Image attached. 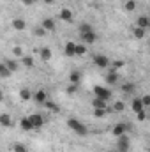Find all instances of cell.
<instances>
[{
  "instance_id": "29",
  "label": "cell",
  "mask_w": 150,
  "mask_h": 152,
  "mask_svg": "<svg viewBox=\"0 0 150 152\" xmlns=\"http://www.w3.org/2000/svg\"><path fill=\"white\" fill-rule=\"evenodd\" d=\"M12 151H14V152H28V149H27L23 143H16V145L12 147Z\"/></svg>"
},
{
  "instance_id": "31",
  "label": "cell",
  "mask_w": 150,
  "mask_h": 152,
  "mask_svg": "<svg viewBox=\"0 0 150 152\" xmlns=\"http://www.w3.org/2000/svg\"><path fill=\"white\" fill-rule=\"evenodd\" d=\"M125 9H127V11H134V9H136V2H134V0H127V2H125Z\"/></svg>"
},
{
  "instance_id": "12",
  "label": "cell",
  "mask_w": 150,
  "mask_h": 152,
  "mask_svg": "<svg viewBox=\"0 0 150 152\" xmlns=\"http://www.w3.org/2000/svg\"><path fill=\"white\" fill-rule=\"evenodd\" d=\"M20 126H21V129H23V131H32V129H34V127H32V122H30V118H28V117L21 118V120H20Z\"/></svg>"
},
{
  "instance_id": "10",
  "label": "cell",
  "mask_w": 150,
  "mask_h": 152,
  "mask_svg": "<svg viewBox=\"0 0 150 152\" xmlns=\"http://www.w3.org/2000/svg\"><path fill=\"white\" fill-rule=\"evenodd\" d=\"M81 37H83V41H85L87 44H94V42H95V39H97V36H95V32L92 30V32H87V34H83Z\"/></svg>"
},
{
  "instance_id": "13",
  "label": "cell",
  "mask_w": 150,
  "mask_h": 152,
  "mask_svg": "<svg viewBox=\"0 0 150 152\" xmlns=\"http://www.w3.org/2000/svg\"><path fill=\"white\" fill-rule=\"evenodd\" d=\"M106 81L110 83V85H113V83H117L118 81V73L115 71V69H111L108 75H106Z\"/></svg>"
},
{
  "instance_id": "24",
  "label": "cell",
  "mask_w": 150,
  "mask_h": 152,
  "mask_svg": "<svg viewBox=\"0 0 150 152\" xmlns=\"http://www.w3.org/2000/svg\"><path fill=\"white\" fill-rule=\"evenodd\" d=\"M21 62H23V66H25V67H34V58H32V57H28V55H23Z\"/></svg>"
},
{
  "instance_id": "30",
  "label": "cell",
  "mask_w": 150,
  "mask_h": 152,
  "mask_svg": "<svg viewBox=\"0 0 150 152\" xmlns=\"http://www.w3.org/2000/svg\"><path fill=\"white\" fill-rule=\"evenodd\" d=\"M44 106H46V108H50V110H53V112H58V110H60L53 101H46V103H44Z\"/></svg>"
},
{
  "instance_id": "25",
  "label": "cell",
  "mask_w": 150,
  "mask_h": 152,
  "mask_svg": "<svg viewBox=\"0 0 150 152\" xmlns=\"http://www.w3.org/2000/svg\"><path fill=\"white\" fill-rule=\"evenodd\" d=\"M122 90H124L125 94H131L133 90H136V85H134V83H124V85H122Z\"/></svg>"
},
{
  "instance_id": "22",
  "label": "cell",
  "mask_w": 150,
  "mask_h": 152,
  "mask_svg": "<svg viewBox=\"0 0 150 152\" xmlns=\"http://www.w3.org/2000/svg\"><path fill=\"white\" fill-rule=\"evenodd\" d=\"M131 108H133V112H134V113H138V112H141V110H143V104H141V99H134V101H133V106H131Z\"/></svg>"
},
{
  "instance_id": "17",
  "label": "cell",
  "mask_w": 150,
  "mask_h": 152,
  "mask_svg": "<svg viewBox=\"0 0 150 152\" xmlns=\"http://www.w3.org/2000/svg\"><path fill=\"white\" fill-rule=\"evenodd\" d=\"M81 71H73L71 75H69V80H71V83H78L79 85V81H81Z\"/></svg>"
},
{
  "instance_id": "23",
  "label": "cell",
  "mask_w": 150,
  "mask_h": 152,
  "mask_svg": "<svg viewBox=\"0 0 150 152\" xmlns=\"http://www.w3.org/2000/svg\"><path fill=\"white\" fill-rule=\"evenodd\" d=\"M11 75H12V73H11V71L7 69V66L2 62V64H0V78H9Z\"/></svg>"
},
{
  "instance_id": "15",
  "label": "cell",
  "mask_w": 150,
  "mask_h": 152,
  "mask_svg": "<svg viewBox=\"0 0 150 152\" xmlns=\"http://www.w3.org/2000/svg\"><path fill=\"white\" fill-rule=\"evenodd\" d=\"M149 25H150V20H149V16H140L138 18V27L140 28H149Z\"/></svg>"
},
{
  "instance_id": "42",
  "label": "cell",
  "mask_w": 150,
  "mask_h": 152,
  "mask_svg": "<svg viewBox=\"0 0 150 152\" xmlns=\"http://www.w3.org/2000/svg\"><path fill=\"white\" fill-rule=\"evenodd\" d=\"M2 99H4V94H2V90H0V101H2Z\"/></svg>"
},
{
  "instance_id": "33",
  "label": "cell",
  "mask_w": 150,
  "mask_h": 152,
  "mask_svg": "<svg viewBox=\"0 0 150 152\" xmlns=\"http://www.w3.org/2000/svg\"><path fill=\"white\" fill-rule=\"evenodd\" d=\"M106 113H108V108H106V110H101V108H94V115H95V117H104Z\"/></svg>"
},
{
  "instance_id": "41",
  "label": "cell",
  "mask_w": 150,
  "mask_h": 152,
  "mask_svg": "<svg viewBox=\"0 0 150 152\" xmlns=\"http://www.w3.org/2000/svg\"><path fill=\"white\" fill-rule=\"evenodd\" d=\"M44 2H46V4H53V0H44Z\"/></svg>"
},
{
  "instance_id": "34",
  "label": "cell",
  "mask_w": 150,
  "mask_h": 152,
  "mask_svg": "<svg viewBox=\"0 0 150 152\" xmlns=\"http://www.w3.org/2000/svg\"><path fill=\"white\" fill-rule=\"evenodd\" d=\"M113 110H115V112H124V103H122V101H117V103L113 104Z\"/></svg>"
},
{
  "instance_id": "40",
  "label": "cell",
  "mask_w": 150,
  "mask_h": 152,
  "mask_svg": "<svg viewBox=\"0 0 150 152\" xmlns=\"http://www.w3.org/2000/svg\"><path fill=\"white\" fill-rule=\"evenodd\" d=\"M25 5H32V4H36V0H21Z\"/></svg>"
},
{
  "instance_id": "16",
  "label": "cell",
  "mask_w": 150,
  "mask_h": 152,
  "mask_svg": "<svg viewBox=\"0 0 150 152\" xmlns=\"http://www.w3.org/2000/svg\"><path fill=\"white\" fill-rule=\"evenodd\" d=\"M94 30V27L92 25H88V23H79V27H78V32L83 36V34H87V32H92Z\"/></svg>"
},
{
  "instance_id": "18",
  "label": "cell",
  "mask_w": 150,
  "mask_h": 152,
  "mask_svg": "<svg viewBox=\"0 0 150 152\" xmlns=\"http://www.w3.org/2000/svg\"><path fill=\"white\" fill-rule=\"evenodd\" d=\"M60 18H62L64 21H73V12H71L69 9H62V11H60Z\"/></svg>"
},
{
  "instance_id": "5",
  "label": "cell",
  "mask_w": 150,
  "mask_h": 152,
  "mask_svg": "<svg viewBox=\"0 0 150 152\" xmlns=\"http://www.w3.org/2000/svg\"><path fill=\"white\" fill-rule=\"evenodd\" d=\"M94 62H95V66H99V67H108V66H110V58H108L106 55H94Z\"/></svg>"
},
{
  "instance_id": "36",
  "label": "cell",
  "mask_w": 150,
  "mask_h": 152,
  "mask_svg": "<svg viewBox=\"0 0 150 152\" xmlns=\"http://www.w3.org/2000/svg\"><path fill=\"white\" fill-rule=\"evenodd\" d=\"M141 104H143V108L149 106L150 104V96H143V97H141Z\"/></svg>"
},
{
  "instance_id": "11",
  "label": "cell",
  "mask_w": 150,
  "mask_h": 152,
  "mask_svg": "<svg viewBox=\"0 0 150 152\" xmlns=\"http://www.w3.org/2000/svg\"><path fill=\"white\" fill-rule=\"evenodd\" d=\"M0 126H4V127H11V126H12L11 115H7V113H2V115H0Z\"/></svg>"
},
{
  "instance_id": "19",
  "label": "cell",
  "mask_w": 150,
  "mask_h": 152,
  "mask_svg": "<svg viewBox=\"0 0 150 152\" xmlns=\"http://www.w3.org/2000/svg\"><path fill=\"white\" fill-rule=\"evenodd\" d=\"M41 58H42L44 62H48V60L51 58V50H50V48H41Z\"/></svg>"
},
{
  "instance_id": "20",
  "label": "cell",
  "mask_w": 150,
  "mask_h": 152,
  "mask_svg": "<svg viewBox=\"0 0 150 152\" xmlns=\"http://www.w3.org/2000/svg\"><path fill=\"white\" fill-rule=\"evenodd\" d=\"M4 64H5V66H7V69H9V71H11V73H14V71H18V67H20V66H18V62H16V60H5V62H4Z\"/></svg>"
},
{
  "instance_id": "1",
  "label": "cell",
  "mask_w": 150,
  "mask_h": 152,
  "mask_svg": "<svg viewBox=\"0 0 150 152\" xmlns=\"http://www.w3.org/2000/svg\"><path fill=\"white\" fill-rule=\"evenodd\" d=\"M67 126L74 131L76 134H79V136H85V134L88 133L87 126H85V124H81L78 118H73V117H71V118H67Z\"/></svg>"
},
{
  "instance_id": "28",
  "label": "cell",
  "mask_w": 150,
  "mask_h": 152,
  "mask_svg": "<svg viewBox=\"0 0 150 152\" xmlns=\"http://www.w3.org/2000/svg\"><path fill=\"white\" fill-rule=\"evenodd\" d=\"M134 37H136V39H143V37H145V28L136 27V28H134Z\"/></svg>"
},
{
  "instance_id": "14",
  "label": "cell",
  "mask_w": 150,
  "mask_h": 152,
  "mask_svg": "<svg viewBox=\"0 0 150 152\" xmlns=\"http://www.w3.org/2000/svg\"><path fill=\"white\" fill-rule=\"evenodd\" d=\"M108 101H103V99H99V97H95L94 101H92V106L94 108H101V110H106L108 108V104H106Z\"/></svg>"
},
{
  "instance_id": "6",
  "label": "cell",
  "mask_w": 150,
  "mask_h": 152,
  "mask_svg": "<svg viewBox=\"0 0 150 152\" xmlns=\"http://www.w3.org/2000/svg\"><path fill=\"white\" fill-rule=\"evenodd\" d=\"M127 127H129L127 124H122V122H120V124H117V126L113 127V134H115V136L118 138V136H122V134H125V131H127Z\"/></svg>"
},
{
  "instance_id": "2",
  "label": "cell",
  "mask_w": 150,
  "mask_h": 152,
  "mask_svg": "<svg viewBox=\"0 0 150 152\" xmlns=\"http://www.w3.org/2000/svg\"><path fill=\"white\" fill-rule=\"evenodd\" d=\"M94 92H95V97L103 99V101H110L111 99V90H108L106 87H94Z\"/></svg>"
},
{
  "instance_id": "26",
  "label": "cell",
  "mask_w": 150,
  "mask_h": 152,
  "mask_svg": "<svg viewBox=\"0 0 150 152\" xmlns=\"http://www.w3.org/2000/svg\"><path fill=\"white\" fill-rule=\"evenodd\" d=\"M20 97H21L23 101H28V99L32 97V94H30L28 88H21V90H20Z\"/></svg>"
},
{
  "instance_id": "35",
  "label": "cell",
  "mask_w": 150,
  "mask_h": 152,
  "mask_svg": "<svg viewBox=\"0 0 150 152\" xmlns=\"http://www.w3.org/2000/svg\"><path fill=\"white\" fill-rule=\"evenodd\" d=\"M66 90H67L69 94H76V92H78V83H71V85H69Z\"/></svg>"
},
{
  "instance_id": "39",
  "label": "cell",
  "mask_w": 150,
  "mask_h": 152,
  "mask_svg": "<svg viewBox=\"0 0 150 152\" xmlns=\"http://www.w3.org/2000/svg\"><path fill=\"white\" fill-rule=\"evenodd\" d=\"M14 55H18V57H23V50H21L20 46H16V48H14Z\"/></svg>"
},
{
  "instance_id": "3",
  "label": "cell",
  "mask_w": 150,
  "mask_h": 152,
  "mask_svg": "<svg viewBox=\"0 0 150 152\" xmlns=\"http://www.w3.org/2000/svg\"><path fill=\"white\" fill-rule=\"evenodd\" d=\"M129 138H127V134H122V136H118V142H117V149L118 152H129Z\"/></svg>"
},
{
  "instance_id": "8",
  "label": "cell",
  "mask_w": 150,
  "mask_h": 152,
  "mask_svg": "<svg viewBox=\"0 0 150 152\" xmlns=\"http://www.w3.org/2000/svg\"><path fill=\"white\" fill-rule=\"evenodd\" d=\"M42 28H44L46 32H53V30H55V21H53L51 18H44V20H42Z\"/></svg>"
},
{
  "instance_id": "7",
  "label": "cell",
  "mask_w": 150,
  "mask_h": 152,
  "mask_svg": "<svg viewBox=\"0 0 150 152\" xmlns=\"http://www.w3.org/2000/svg\"><path fill=\"white\" fill-rule=\"evenodd\" d=\"M46 90H37L36 94H34V101L37 103V104H44L46 103Z\"/></svg>"
},
{
  "instance_id": "27",
  "label": "cell",
  "mask_w": 150,
  "mask_h": 152,
  "mask_svg": "<svg viewBox=\"0 0 150 152\" xmlns=\"http://www.w3.org/2000/svg\"><path fill=\"white\" fill-rule=\"evenodd\" d=\"M85 53H87L85 44H76L74 46V55H85Z\"/></svg>"
},
{
  "instance_id": "37",
  "label": "cell",
  "mask_w": 150,
  "mask_h": 152,
  "mask_svg": "<svg viewBox=\"0 0 150 152\" xmlns=\"http://www.w3.org/2000/svg\"><path fill=\"white\" fill-rule=\"evenodd\" d=\"M120 67H124V62H122V60H115V62H113V69L117 71V69H120Z\"/></svg>"
},
{
  "instance_id": "4",
  "label": "cell",
  "mask_w": 150,
  "mask_h": 152,
  "mask_svg": "<svg viewBox=\"0 0 150 152\" xmlns=\"http://www.w3.org/2000/svg\"><path fill=\"white\" fill-rule=\"evenodd\" d=\"M28 118H30V122H32V127H34V129L42 127V124H44V117H42V115L34 113V115H30Z\"/></svg>"
},
{
  "instance_id": "21",
  "label": "cell",
  "mask_w": 150,
  "mask_h": 152,
  "mask_svg": "<svg viewBox=\"0 0 150 152\" xmlns=\"http://www.w3.org/2000/svg\"><path fill=\"white\" fill-rule=\"evenodd\" d=\"M74 42H71V41H69V42H66V55H67V57H74Z\"/></svg>"
},
{
  "instance_id": "38",
  "label": "cell",
  "mask_w": 150,
  "mask_h": 152,
  "mask_svg": "<svg viewBox=\"0 0 150 152\" xmlns=\"http://www.w3.org/2000/svg\"><path fill=\"white\" fill-rule=\"evenodd\" d=\"M138 120H140V122H143V120H145V118H147V113H145V112H143V110H141V112H138Z\"/></svg>"
},
{
  "instance_id": "32",
  "label": "cell",
  "mask_w": 150,
  "mask_h": 152,
  "mask_svg": "<svg viewBox=\"0 0 150 152\" xmlns=\"http://www.w3.org/2000/svg\"><path fill=\"white\" fill-rule=\"evenodd\" d=\"M34 34H36L37 37H44V36H46V30H44L42 27H36V30H34Z\"/></svg>"
},
{
  "instance_id": "9",
  "label": "cell",
  "mask_w": 150,
  "mask_h": 152,
  "mask_svg": "<svg viewBox=\"0 0 150 152\" xmlns=\"http://www.w3.org/2000/svg\"><path fill=\"white\" fill-rule=\"evenodd\" d=\"M12 27H14L16 30H25V28H27V23H25V20H21V18H14V20H12Z\"/></svg>"
}]
</instances>
